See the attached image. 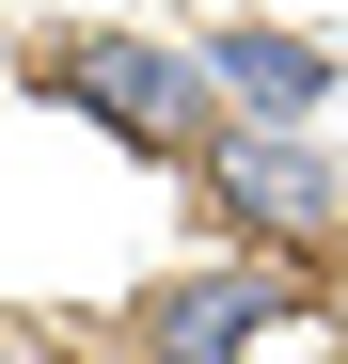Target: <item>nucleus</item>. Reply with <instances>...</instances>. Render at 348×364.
<instances>
[{
	"label": "nucleus",
	"instance_id": "4",
	"mask_svg": "<svg viewBox=\"0 0 348 364\" xmlns=\"http://www.w3.org/2000/svg\"><path fill=\"white\" fill-rule=\"evenodd\" d=\"M206 95L238 111V127H317L332 111V48L285 32V16H222L206 32Z\"/></svg>",
	"mask_w": 348,
	"mask_h": 364
},
{
	"label": "nucleus",
	"instance_id": "3",
	"mask_svg": "<svg viewBox=\"0 0 348 364\" xmlns=\"http://www.w3.org/2000/svg\"><path fill=\"white\" fill-rule=\"evenodd\" d=\"M301 317V269H190V285H158L143 317H127V364H254V333Z\"/></svg>",
	"mask_w": 348,
	"mask_h": 364
},
{
	"label": "nucleus",
	"instance_id": "1",
	"mask_svg": "<svg viewBox=\"0 0 348 364\" xmlns=\"http://www.w3.org/2000/svg\"><path fill=\"white\" fill-rule=\"evenodd\" d=\"M32 80L64 95V111H95L127 159H206V143H222V127H206V48H158V32H48Z\"/></svg>",
	"mask_w": 348,
	"mask_h": 364
},
{
	"label": "nucleus",
	"instance_id": "2",
	"mask_svg": "<svg viewBox=\"0 0 348 364\" xmlns=\"http://www.w3.org/2000/svg\"><path fill=\"white\" fill-rule=\"evenodd\" d=\"M190 174H206V222L238 237L254 269H269V254H317V237H332V206H348V174H332L301 127H238V111H222V143H206Z\"/></svg>",
	"mask_w": 348,
	"mask_h": 364
}]
</instances>
